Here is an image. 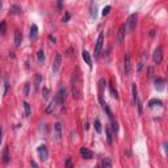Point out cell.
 Masks as SVG:
<instances>
[{"label":"cell","instance_id":"cell-1","mask_svg":"<svg viewBox=\"0 0 168 168\" xmlns=\"http://www.w3.org/2000/svg\"><path fill=\"white\" fill-rule=\"evenodd\" d=\"M81 75H80V70L76 68L75 74L72 75L71 78V93H72V97L79 100L81 97Z\"/></svg>","mask_w":168,"mask_h":168},{"label":"cell","instance_id":"cell-2","mask_svg":"<svg viewBox=\"0 0 168 168\" xmlns=\"http://www.w3.org/2000/svg\"><path fill=\"white\" fill-rule=\"evenodd\" d=\"M137 19H138V15H137V13H133V15L129 16V19H127V21H126V24H125V28L127 32H133V30L135 29Z\"/></svg>","mask_w":168,"mask_h":168},{"label":"cell","instance_id":"cell-3","mask_svg":"<svg viewBox=\"0 0 168 168\" xmlns=\"http://www.w3.org/2000/svg\"><path fill=\"white\" fill-rule=\"evenodd\" d=\"M103 45H104V34L100 33V34H99V38H97V41H96V45H95V59H97L100 57Z\"/></svg>","mask_w":168,"mask_h":168},{"label":"cell","instance_id":"cell-4","mask_svg":"<svg viewBox=\"0 0 168 168\" xmlns=\"http://www.w3.org/2000/svg\"><path fill=\"white\" fill-rule=\"evenodd\" d=\"M152 59H154V62L158 63V65L163 62V50L160 46H158V47L154 50V53H152Z\"/></svg>","mask_w":168,"mask_h":168},{"label":"cell","instance_id":"cell-5","mask_svg":"<svg viewBox=\"0 0 168 168\" xmlns=\"http://www.w3.org/2000/svg\"><path fill=\"white\" fill-rule=\"evenodd\" d=\"M37 152H38L39 155V159H41L42 162H46L49 158V151H47V147L45 145H41L38 146V149H37Z\"/></svg>","mask_w":168,"mask_h":168},{"label":"cell","instance_id":"cell-6","mask_svg":"<svg viewBox=\"0 0 168 168\" xmlns=\"http://www.w3.org/2000/svg\"><path fill=\"white\" fill-rule=\"evenodd\" d=\"M66 97H67V89L65 87H61L58 91V93H57V100H58V104H63L66 101Z\"/></svg>","mask_w":168,"mask_h":168},{"label":"cell","instance_id":"cell-7","mask_svg":"<svg viewBox=\"0 0 168 168\" xmlns=\"http://www.w3.org/2000/svg\"><path fill=\"white\" fill-rule=\"evenodd\" d=\"M62 65V55L61 54H57L54 58V62H53V72H57L59 70Z\"/></svg>","mask_w":168,"mask_h":168},{"label":"cell","instance_id":"cell-8","mask_svg":"<svg viewBox=\"0 0 168 168\" xmlns=\"http://www.w3.org/2000/svg\"><path fill=\"white\" fill-rule=\"evenodd\" d=\"M58 100H57V96L53 99L51 101H50V104L47 105V108H46V113H53L55 109H57V107H58Z\"/></svg>","mask_w":168,"mask_h":168},{"label":"cell","instance_id":"cell-9","mask_svg":"<svg viewBox=\"0 0 168 168\" xmlns=\"http://www.w3.org/2000/svg\"><path fill=\"white\" fill-rule=\"evenodd\" d=\"M125 33H126V28H125V24L120 26V30H118V36H117V42L118 43H123V39H125Z\"/></svg>","mask_w":168,"mask_h":168},{"label":"cell","instance_id":"cell-10","mask_svg":"<svg viewBox=\"0 0 168 168\" xmlns=\"http://www.w3.org/2000/svg\"><path fill=\"white\" fill-rule=\"evenodd\" d=\"M62 123L61 122H55L54 123V135H55V139H61L62 138Z\"/></svg>","mask_w":168,"mask_h":168},{"label":"cell","instance_id":"cell-11","mask_svg":"<svg viewBox=\"0 0 168 168\" xmlns=\"http://www.w3.org/2000/svg\"><path fill=\"white\" fill-rule=\"evenodd\" d=\"M80 155H81V158H84V159H92L93 158V152L91 151L89 149H87V147H81Z\"/></svg>","mask_w":168,"mask_h":168},{"label":"cell","instance_id":"cell-12","mask_svg":"<svg viewBox=\"0 0 168 168\" xmlns=\"http://www.w3.org/2000/svg\"><path fill=\"white\" fill-rule=\"evenodd\" d=\"M9 159H11L9 149H8V146H5V147H4V150H3V154H1V160H3L4 164H8V163H9Z\"/></svg>","mask_w":168,"mask_h":168},{"label":"cell","instance_id":"cell-13","mask_svg":"<svg viewBox=\"0 0 168 168\" xmlns=\"http://www.w3.org/2000/svg\"><path fill=\"white\" fill-rule=\"evenodd\" d=\"M130 71H131V63H130V55L126 54L125 55V74L130 75Z\"/></svg>","mask_w":168,"mask_h":168},{"label":"cell","instance_id":"cell-14","mask_svg":"<svg viewBox=\"0 0 168 168\" xmlns=\"http://www.w3.org/2000/svg\"><path fill=\"white\" fill-rule=\"evenodd\" d=\"M81 55H83V59H84V62H85V63L88 65V67H89V68H92V59H91L89 53H88L87 50H83Z\"/></svg>","mask_w":168,"mask_h":168},{"label":"cell","instance_id":"cell-15","mask_svg":"<svg viewBox=\"0 0 168 168\" xmlns=\"http://www.w3.org/2000/svg\"><path fill=\"white\" fill-rule=\"evenodd\" d=\"M29 36H30V39H32V41H34V39L38 37V26H37L36 24H33L32 28H30V34Z\"/></svg>","mask_w":168,"mask_h":168},{"label":"cell","instance_id":"cell-16","mask_svg":"<svg viewBox=\"0 0 168 168\" xmlns=\"http://www.w3.org/2000/svg\"><path fill=\"white\" fill-rule=\"evenodd\" d=\"M21 42H23V34H21L20 30H16V32H15V45L19 47V46L21 45Z\"/></svg>","mask_w":168,"mask_h":168},{"label":"cell","instance_id":"cell-17","mask_svg":"<svg viewBox=\"0 0 168 168\" xmlns=\"http://www.w3.org/2000/svg\"><path fill=\"white\" fill-rule=\"evenodd\" d=\"M164 79H162V78H156L155 79V88L158 91H163L164 89Z\"/></svg>","mask_w":168,"mask_h":168},{"label":"cell","instance_id":"cell-18","mask_svg":"<svg viewBox=\"0 0 168 168\" xmlns=\"http://www.w3.org/2000/svg\"><path fill=\"white\" fill-rule=\"evenodd\" d=\"M101 168H113V165H112V160H110V158H104L103 160H101Z\"/></svg>","mask_w":168,"mask_h":168},{"label":"cell","instance_id":"cell-19","mask_svg":"<svg viewBox=\"0 0 168 168\" xmlns=\"http://www.w3.org/2000/svg\"><path fill=\"white\" fill-rule=\"evenodd\" d=\"M21 12H23V8H21L19 4H13V5H11V13H12V15H20Z\"/></svg>","mask_w":168,"mask_h":168},{"label":"cell","instance_id":"cell-20","mask_svg":"<svg viewBox=\"0 0 168 168\" xmlns=\"http://www.w3.org/2000/svg\"><path fill=\"white\" fill-rule=\"evenodd\" d=\"M105 134H107V141L109 145H112L113 143V133H112V130H110V127H105Z\"/></svg>","mask_w":168,"mask_h":168},{"label":"cell","instance_id":"cell-21","mask_svg":"<svg viewBox=\"0 0 168 168\" xmlns=\"http://www.w3.org/2000/svg\"><path fill=\"white\" fill-rule=\"evenodd\" d=\"M41 83H42V75L41 74H37L36 75V81H34V91H36V92L39 89Z\"/></svg>","mask_w":168,"mask_h":168},{"label":"cell","instance_id":"cell-22","mask_svg":"<svg viewBox=\"0 0 168 168\" xmlns=\"http://www.w3.org/2000/svg\"><path fill=\"white\" fill-rule=\"evenodd\" d=\"M155 105H158V107H162L163 103L160 100H158V99H151V100L149 101V107L150 108H154Z\"/></svg>","mask_w":168,"mask_h":168},{"label":"cell","instance_id":"cell-23","mask_svg":"<svg viewBox=\"0 0 168 168\" xmlns=\"http://www.w3.org/2000/svg\"><path fill=\"white\" fill-rule=\"evenodd\" d=\"M131 91H133V100H134V103H137V100L139 99L138 89H137V84H133L131 85Z\"/></svg>","mask_w":168,"mask_h":168},{"label":"cell","instance_id":"cell-24","mask_svg":"<svg viewBox=\"0 0 168 168\" xmlns=\"http://www.w3.org/2000/svg\"><path fill=\"white\" fill-rule=\"evenodd\" d=\"M96 16H97V7L92 3L91 4V17H92V19H96Z\"/></svg>","mask_w":168,"mask_h":168},{"label":"cell","instance_id":"cell-25","mask_svg":"<svg viewBox=\"0 0 168 168\" xmlns=\"http://www.w3.org/2000/svg\"><path fill=\"white\" fill-rule=\"evenodd\" d=\"M24 109H25V116L26 117H29L30 113H32V109H30V104L29 103H24Z\"/></svg>","mask_w":168,"mask_h":168},{"label":"cell","instance_id":"cell-26","mask_svg":"<svg viewBox=\"0 0 168 168\" xmlns=\"http://www.w3.org/2000/svg\"><path fill=\"white\" fill-rule=\"evenodd\" d=\"M95 130H96V133H99V134H100L101 133V122H100V120H99V118H96V120H95Z\"/></svg>","mask_w":168,"mask_h":168},{"label":"cell","instance_id":"cell-27","mask_svg":"<svg viewBox=\"0 0 168 168\" xmlns=\"http://www.w3.org/2000/svg\"><path fill=\"white\" fill-rule=\"evenodd\" d=\"M5 33H7V23L5 21H1V23H0V34L4 36Z\"/></svg>","mask_w":168,"mask_h":168},{"label":"cell","instance_id":"cell-28","mask_svg":"<svg viewBox=\"0 0 168 168\" xmlns=\"http://www.w3.org/2000/svg\"><path fill=\"white\" fill-rule=\"evenodd\" d=\"M110 122H112V131H113L114 134H117V133H118V129H120V127H118V123H117V121L116 120H112Z\"/></svg>","mask_w":168,"mask_h":168},{"label":"cell","instance_id":"cell-29","mask_svg":"<svg viewBox=\"0 0 168 168\" xmlns=\"http://www.w3.org/2000/svg\"><path fill=\"white\" fill-rule=\"evenodd\" d=\"M37 58H38L39 63H43V62H45V54H43V50H39V51L37 53Z\"/></svg>","mask_w":168,"mask_h":168},{"label":"cell","instance_id":"cell-30","mask_svg":"<svg viewBox=\"0 0 168 168\" xmlns=\"http://www.w3.org/2000/svg\"><path fill=\"white\" fill-rule=\"evenodd\" d=\"M145 63H146V54H143L142 55V59H141V62H139L138 68H137V70H138V71H141V70L143 68V66H145Z\"/></svg>","mask_w":168,"mask_h":168},{"label":"cell","instance_id":"cell-31","mask_svg":"<svg viewBox=\"0 0 168 168\" xmlns=\"http://www.w3.org/2000/svg\"><path fill=\"white\" fill-rule=\"evenodd\" d=\"M65 165H66V168H74V163H72L71 158H67V159H66Z\"/></svg>","mask_w":168,"mask_h":168},{"label":"cell","instance_id":"cell-32","mask_svg":"<svg viewBox=\"0 0 168 168\" xmlns=\"http://www.w3.org/2000/svg\"><path fill=\"white\" fill-rule=\"evenodd\" d=\"M109 91H110V93H112V96H113L114 99H118V93H117V91H114L113 85H109Z\"/></svg>","mask_w":168,"mask_h":168},{"label":"cell","instance_id":"cell-33","mask_svg":"<svg viewBox=\"0 0 168 168\" xmlns=\"http://www.w3.org/2000/svg\"><path fill=\"white\" fill-rule=\"evenodd\" d=\"M42 95H43V99L47 100L49 99V89L47 88H42Z\"/></svg>","mask_w":168,"mask_h":168},{"label":"cell","instance_id":"cell-34","mask_svg":"<svg viewBox=\"0 0 168 168\" xmlns=\"http://www.w3.org/2000/svg\"><path fill=\"white\" fill-rule=\"evenodd\" d=\"M110 9H112V7H110V5H107V7H105V8L103 9V16H107L108 13L110 12Z\"/></svg>","mask_w":168,"mask_h":168},{"label":"cell","instance_id":"cell-35","mask_svg":"<svg viewBox=\"0 0 168 168\" xmlns=\"http://www.w3.org/2000/svg\"><path fill=\"white\" fill-rule=\"evenodd\" d=\"M29 87H30V84L29 83H25V87H24V95H25V96H28V95H29Z\"/></svg>","mask_w":168,"mask_h":168},{"label":"cell","instance_id":"cell-36","mask_svg":"<svg viewBox=\"0 0 168 168\" xmlns=\"http://www.w3.org/2000/svg\"><path fill=\"white\" fill-rule=\"evenodd\" d=\"M135 104H137V107H138V112L139 113H142V103H141V99H138Z\"/></svg>","mask_w":168,"mask_h":168},{"label":"cell","instance_id":"cell-37","mask_svg":"<svg viewBox=\"0 0 168 168\" xmlns=\"http://www.w3.org/2000/svg\"><path fill=\"white\" fill-rule=\"evenodd\" d=\"M70 19H71V15H70L68 12H66V13H65V16H63V23H67Z\"/></svg>","mask_w":168,"mask_h":168},{"label":"cell","instance_id":"cell-38","mask_svg":"<svg viewBox=\"0 0 168 168\" xmlns=\"http://www.w3.org/2000/svg\"><path fill=\"white\" fill-rule=\"evenodd\" d=\"M49 41H50V43H55V42H57V38L50 34V36H49Z\"/></svg>","mask_w":168,"mask_h":168},{"label":"cell","instance_id":"cell-39","mask_svg":"<svg viewBox=\"0 0 168 168\" xmlns=\"http://www.w3.org/2000/svg\"><path fill=\"white\" fill-rule=\"evenodd\" d=\"M3 142V126H0V145Z\"/></svg>","mask_w":168,"mask_h":168},{"label":"cell","instance_id":"cell-40","mask_svg":"<svg viewBox=\"0 0 168 168\" xmlns=\"http://www.w3.org/2000/svg\"><path fill=\"white\" fill-rule=\"evenodd\" d=\"M8 87H9V84H8V83L5 81V89H4V95H5L7 92H8Z\"/></svg>","mask_w":168,"mask_h":168},{"label":"cell","instance_id":"cell-41","mask_svg":"<svg viewBox=\"0 0 168 168\" xmlns=\"http://www.w3.org/2000/svg\"><path fill=\"white\" fill-rule=\"evenodd\" d=\"M152 76V67H149V78Z\"/></svg>","mask_w":168,"mask_h":168},{"label":"cell","instance_id":"cell-42","mask_svg":"<svg viewBox=\"0 0 168 168\" xmlns=\"http://www.w3.org/2000/svg\"><path fill=\"white\" fill-rule=\"evenodd\" d=\"M71 54H72V49L70 47V49L67 50V55H71Z\"/></svg>","mask_w":168,"mask_h":168},{"label":"cell","instance_id":"cell-43","mask_svg":"<svg viewBox=\"0 0 168 168\" xmlns=\"http://www.w3.org/2000/svg\"><path fill=\"white\" fill-rule=\"evenodd\" d=\"M32 167L33 168H38V167H37V164H36V162H33V160H32Z\"/></svg>","mask_w":168,"mask_h":168},{"label":"cell","instance_id":"cell-44","mask_svg":"<svg viewBox=\"0 0 168 168\" xmlns=\"http://www.w3.org/2000/svg\"><path fill=\"white\" fill-rule=\"evenodd\" d=\"M95 168H101V167H100V165H96V167H95Z\"/></svg>","mask_w":168,"mask_h":168}]
</instances>
